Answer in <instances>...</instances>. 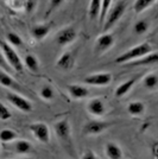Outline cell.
Masks as SVG:
<instances>
[{
    "instance_id": "cell-1",
    "label": "cell",
    "mask_w": 158,
    "mask_h": 159,
    "mask_svg": "<svg viewBox=\"0 0 158 159\" xmlns=\"http://www.w3.org/2000/svg\"><path fill=\"white\" fill-rule=\"evenodd\" d=\"M151 51H152L151 44L144 42V43H140L138 45L126 50L125 52H123L121 55H119L118 57L114 60V63H117V64H126L128 62L138 60V58L143 57L145 55L150 53Z\"/></svg>"
},
{
    "instance_id": "cell-2",
    "label": "cell",
    "mask_w": 158,
    "mask_h": 159,
    "mask_svg": "<svg viewBox=\"0 0 158 159\" xmlns=\"http://www.w3.org/2000/svg\"><path fill=\"white\" fill-rule=\"evenodd\" d=\"M0 50L2 51L8 66H11V69L17 71V73H21L24 69V63L19 57L18 52L16 51V49L13 47H11L7 42L0 39Z\"/></svg>"
},
{
    "instance_id": "cell-3",
    "label": "cell",
    "mask_w": 158,
    "mask_h": 159,
    "mask_svg": "<svg viewBox=\"0 0 158 159\" xmlns=\"http://www.w3.org/2000/svg\"><path fill=\"white\" fill-rule=\"evenodd\" d=\"M126 11V2L125 1H118L115 5H113L108 12L106 14L105 19L102 21V25H104V32H108L111 29H112L119 20L121 19V17L124 16Z\"/></svg>"
},
{
    "instance_id": "cell-4",
    "label": "cell",
    "mask_w": 158,
    "mask_h": 159,
    "mask_svg": "<svg viewBox=\"0 0 158 159\" xmlns=\"http://www.w3.org/2000/svg\"><path fill=\"white\" fill-rule=\"evenodd\" d=\"M53 129L57 139L62 143V145L72 146V126L67 118L58 120L53 124Z\"/></svg>"
},
{
    "instance_id": "cell-5",
    "label": "cell",
    "mask_w": 158,
    "mask_h": 159,
    "mask_svg": "<svg viewBox=\"0 0 158 159\" xmlns=\"http://www.w3.org/2000/svg\"><path fill=\"white\" fill-rule=\"evenodd\" d=\"M6 99L7 101L16 107L18 111L23 113H31L33 111V105L30 100L26 98L21 96L20 94L16 93V92H7L6 93Z\"/></svg>"
},
{
    "instance_id": "cell-6",
    "label": "cell",
    "mask_w": 158,
    "mask_h": 159,
    "mask_svg": "<svg viewBox=\"0 0 158 159\" xmlns=\"http://www.w3.org/2000/svg\"><path fill=\"white\" fill-rule=\"evenodd\" d=\"M112 126V122L104 121V120H89L82 127L83 135H98L107 131Z\"/></svg>"
},
{
    "instance_id": "cell-7",
    "label": "cell",
    "mask_w": 158,
    "mask_h": 159,
    "mask_svg": "<svg viewBox=\"0 0 158 159\" xmlns=\"http://www.w3.org/2000/svg\"><path fill=\"white\" fill-rule=\"evenodd\" d=\"M29 129L32 135L43 144H49L51 139V133L49 126L44 122H32L29 125Z\"/></svg>"
},
{
    "instance_id": "cell-8",
    "label": "cell",
    "mask_w": 158,
    "mask_h": 159,
    "mask_svg": "<svg viewBox=\"0 0 158 159\" xmlns=\"http://www.w3.org/2000/svg\"><path fill=\"white\" fill-rule=\"evenodd\" d=\"M115 43V38L112 33L105 32L102 34H100L99 37L95 40V45H94V52L96 53L98 56L104 55L105 52H107L114 45Z\"/></svg>"
},
{
    "instance_id": "cell-9",
    "label": "cell",
    "mask_w": 158,
    "mask_h": 159,
    "mask_svg": "<svg viewBox=\"0 0 158 159\" xmlns=\"http://www.w3.org/2000/svg\"><path fill=\"white\" fill-rule=\"evenodd\" d=\"M76 38H77V32H76L75 27L72 26H67L64 29H61L55 36V40H56L57 45L62 48L74 43Z\"/></svg>"
},
{
    "instance_id": "cell-10",
    "label": "cell",
    "mask_w": 158,
    "mask_h": 159,
    "mask_svg": "<svg viewBox=\"0 0 158 159\" xmlns=\"http://www.w3.org/2000/svg\"><path fill=\"white\" fill-rule=\"evenodd\" d=\"M112 79L111 73H95L86 76L83 79V83L93 87H106L112 82Z\"/></svg>"
},
{
    "instance_id": "cell-11",
    "label": "cell",
    "mask_w": 158,
    "mask_h": 159,
    "mask_svg": "<svg viewBox=\"0 0 158 159\" xmlns=\"http://www.w3.org/2000/svg\"><path fill=\"white\" fill-rule=\"evenodd\" d=\"M76 61V51H67L62 53L56 61V68L61 71H70Z\"/></svg>"
},
{
    "instance_id": "cell-12",
    "label": "cell",
    "mask_w": 158,
    "mask_h": 159,
    "mask_svg": "<svg viewBox=\"0 0 158 159\" xmlns=\"http://www.w3.org/2000/svg\"><path fill=\"white\" fill-rule=\"evenodd\" d=\"M87 112L89 113L92 116L95 118H102L106 113V106L105 102L100 98H94L91 99L87 102Z\"/></svg>"
},
{
    "instance_id": "cell-13",
    "label": "cell",
    "mask_w": 158,
    "mask_h": 159,
    "mask_svg": "<svg viewBox=\"0 0 158 159\" xmlns=\"http://www.w3.org/2000/svg\"><path fill=\"white\" fill-rule=\"evenodd\" d=\"M67 89H68V93L70 95V98L74 100H82L89 96V89L86 86H82L79 83L69 84L67 87Z\"/></svg>"
},
{
    "instance_id": "cell-14",
    "label": "cell",
    "mask_w": 158,
    "mask_h": 159,
    "mask_svg": "<svg viewBox=\"0 0 158 159\" xmlns=\"http://www.w3.org/2000/svg\"><path fill=\"white\" fill-rule=\"evenodd\" d=\"M138 79H139V76H134V77H131V79L126 80L125 82L120 83V84L115 88V90H114V96L120 99V98H124L125 95H127V94L133 89V87L137 83Z\"/></svg>"
},
{
    "instance_id": "cell-15",
    "label": "cell",
    "mask_w": 158,
    "mask_h": 159,
    "mask_svg": "<svg viewBox=\"0 0 158 159\" xmlns=\"http://www.w3.org/2000/svg\"><path fill=\"white\" fill-rule=\"evenodd\" d=\"M53 25L49 23H44V24H38L35 25L31 29V36L35 40H42L44 39L46 36L49 34V32L51 31Z\"/></svg>"
},
{
    "instance_id": "cell-16",
    "label": "cell",
    "mask_w": 158,
    "mask_h": 159,
    "mask_svg": "<svg viewBox=\"0 0 158 159\" xmlns=\"http://www.w3.org/2000/svg\"><path fill=\"white\" fill-rule=\"evenodd\" d=\"M105 154L108 159H121L123 158V150L117 143L109 141L105 145Z\"/></svg>"
},
{
    "instance_id": "cell-17",
    "label": "cell",
    "mask_w": 158,
    "mask_h": 159,
    "mask_svg": "<svg viewBox=\"0 0 158 159\" xmlns=\"http://www.w3.org/2000/svg\"><path fill=\"white\" fill-rule=\"evenodd\" d=\"M158 61V56L156 51H151L150 53L145 55L143 57H140L138 60H134L132 62H128L126 63V66H147V64H155L157 63Z\"/></svg>"
},
{
    "instance_id": "cell-18",
    "label": "cell",
    "mask_w": 158,
    "mask_h": 159,
    "mask_svg": "<svg viewBox=\"0 0 158 159\" xmlns=\"http://www.w3.org/2000/svg\"><path fill=\"white\" fill-rule=\"evenodd\" d=\"M0 84L5 88L11 89H19V84L16 82V80L12 79V76L8 73L0 69Z\"/></svg>"
},
{
    "instance_id": "cell-19",
    "label": "cell",
    "mask_w": 158,
    "mask_h": 159,
    "mask_svg": "<svg viewBox=\"0 0 158 159\" xmlns=\"http://www.w3.org/2000/svg\"><path fill=\"white\" fill-rule=\"evenodd\" d=\"M142 86L149 90H156L158 86V76L156 73H150L142 80Z\"/></svg>"
},
{
    "instance_id": "cell-20",
    "label": "cell",
    "mask_w": 158,
    "mask_h": 159,
    "mask_svg": "<svg viewBox=\"0 0 158 159\" xmlns=\"http://www.w3.org/2000/svg\"><path fill=\"white\" fill-rule=\"evenodd\" d=\"M145 103L142 101H133L127 106V112L132 116H140L145 113Z\"/></svg>"
},
{
    "instance_id": "cell-21",
    "label": "cell",
    "mask_w": 158,
    "mask_h": 159,
    "mask_svg": "<svg viewBox=\"0 0 158 159\" xmlns=\"http://www.w3.org/2000/svg\"><path fill=\"white\" fill-rule=\"evenodd\" d=\"M32 151V144L27 140H16L14 143V152L17 154H29Z\"/></svg>"
},
{
    "instance_id": "cell-22",
    "label": "cell",
    "mask_w": 158,
    "mask_h": 159,
    "mask_svg": "<svg viewBox=\"0 0 158 159\" xmlns=\"http://www.w3.org/2000/svg\"><path fill=\"white\" fill-rule=\"evenodd\" d=\"M23 63H24V66H26L30 71H32V73H38L40 71V61L32 53L26 55Z\"/></svg>"
},
{
    "instance_id": "cell-23",
    "label": "cell",
    "mask_w": 158,
    "mask_h": 159,
    "mask_svg": "<svg viewBox=\"0 0 158 159\" xmlns=\"http://www.w3.org/2000/svg\"><path fill=\"white\" fill-rule=\"evenodd\" d=\"M101 10V0H91L88 6V16L91 20H96L99 18Z\"/></svg>"
},
{
    "instance_id": "cell-24",
    "label": "cell",
    "mask_w": 158,
    "mask_h": 159,
    "mask_svg": "<svg viewBox=\"0 0 158 159\" xmlns=\"http://www.w3.org/2000/svg\"><path fill=\"white\" fill-rule=\"evenodd\" d=\"M18 134L16 131L11 129V128H4L0 131V141L4 143V144H7V143H12L17 139Z\"/></svg>"
},
{
    "instance_id": "cell-25",
    "label": "cell",
    "mask_w": 158,
    "mask_h": 159,
    "mask_svg": "<svg viewBox=\"0 0 158 159\" xmlns=\"http://www.w3.org/2000/svg\"><path fill=\"white\" fill-rule=\"evenodd\" d=\"M156 2V0H134L133 2V11L136 13H142L146 8H149Z\"/></svg>"
},
{
    "instance_id": "cell-26",
    "label": "cell",
    "mask_w": 158,
    "mask_h": 159,
    "mask_svg": "<svg viewBox=\"0 0 158 159\" xmlns=\"http://www.w3.org/2000/svg\"><path fill=\"white\" fill-rule=\"evenodd\" d=\"M150 29V21L146 19H139L133 25V32L136 34H144Z\"/></svg>"
},
{
    "instance_id": "cell-27",
    "label": "cell",
    "mask_w": 158,
    "mask_h": 159,
    "mask_svg": "<svg viewBox=\"0 0 158 159\" xmlns=\"http://www.w3.org/2000/svg\"><path fill=\"white\" fill-rule=\"evenodd\" d=\"M55 89L50 84H45L40 89V96L44 101H51L55 99Z\"/></svg>"
},
{
    "instance_id": "cell-28",
    "label": "cell",
    "mask_w": 158,
    "mask_h": 159,
    "mask_svg": "<svg viewBox=\"0 0 158 159\" xmlns=\"http://www.w3.org/2000/svg\"><path fill=\"white\" fill-rule=\"evenodd\" d=\"M6 39L7 43L11 45V47H21L23 45V39L19 34H17L16 32H8L6 34Z\"/></svg>"
},
{
    "instance_id": "cell-29",
    "label": "cell",
    "mask_w": 158,
    "mask_h": 159,
    "mask_svg": "<svg viewBox=\"0 0 158 159\" xmlns=\"http://www.w3.org/2000/svg\"><path fill=\"white\" fill-rule=\"evenodd\" d=\"M112 4H113V0H101V10H100L99 18H98L101 24H102V21L105 19L108 10L112 7Z\"/></svg>"
},
{
    "instance_id": "cell-30",
    "label": "cell",
    "mask_w": 158,
    "mask_h": 159,
    "mask_svg": "<svg viewBox=\"0 0 158 159\" xmlns=\"http://www.w3.org/2000/svg\"><path fill=\"white\" fill-rule=\"evenodd\" d=\"M12 116V113L11 111L7 108L1 101H0V120L2 121H6V120H10Z\"/></svg>"
},
{
    "instance_id": "cell-31",
    "label": "cell",
    "mask_w": 158,
    "mask_h": 159,
    "mask_svg": "<svg viewBox=\"0 0 158 159\" xmlns=\"http://www.w3.org/2000/svg\"><path fill=\"white\" fill-rule=\"evenodd\" d=\"M63 2H64V0H49V7H48V11H46V16H50Z\"/></svg>"
},
{
    "instance_id": "cell-32",
    "label": "cell",
    "mask_w": 158,
    "mask_h": 159,
    "mask_svg": "<svg viewBox=\"0 0 158 159\" xmlns=\"http://www.w3.org/2000/svg\"><path fill=\"white\" fill-rule=\"evenodd\" d=\"M0 69L4 70V71H6V73L12 70L11 66H8V63H7L6 58H5V56H4V53H2L1 50H0Z\"/></svg>"
},
{
    "instance_id": "cell-33",
    "label": "cell",
    "mask_w": 158,
    "mask_h": 159,
    "mask_svg": "<svg viewBox=\"0 0 158 159\" xmlns=\"http://www.w3.org/2000/svg\"><path fill=\"white\" fill-rule=\"evenodd\" d=\"M81 159H100V158L96 156V153L94 152V151H92V150H87V151L83 152Z\"/></svg>"
},
{
    "instance_id": "cell-34",
    "label": "cell",
    "mask_w": 158,
    "mask_h": 159,
    "mask_svg": "<svg viewBox=\"0 0 158 159\" xmlns=\"http://www.w3.org/2000/svg\"><path fill=\"white\" fill-rule=\"evenodd\" d=\"M5 1H7V0H5Z\"/></svg>"
}]
</instances>
